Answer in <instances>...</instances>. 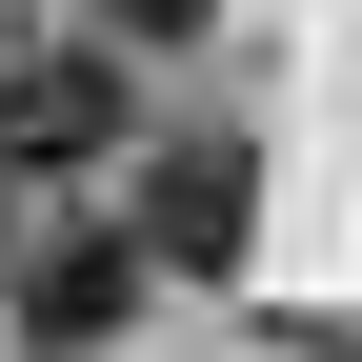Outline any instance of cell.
<instances>
[{
	"label": "cell",
	"instance_id": "cell-1",
	"mask_svg": "<svg viewBox=\"0 0 362 362\" xmlns=\"http://www.w3.org/2000/svg\"><path fill=\"white\" fill-rule=\"evenodd\" d=\"M81 161H121V40L0 21V181H81Z\"/></svg>",
	"mask_w": 362,
	"mask_h": 362
},
{
	"label": "cell",
	"instance_id": "cell-2",
	"mask_svg": "<svg viewBox=\"0 0 362 362\" xmlns=\"http://www.w3.org/2000/svg\"><path fill=\"white\" fill-rule=\"evenodd\" d=\"M141 282H161L141 221H40V242H21V342H40V362L121 342V322H141Z\"/></svg>",
	"mask_w": 362,
	"mask_h": 362
},
{
	"label": "cell",
	"instance_id": "cell-3",
	"mask_svg": "<svg viewBox=\"0 0 362 362\" xmlns=\"http://www.w3.org/2000/svg\"><path fill=\"white\" fill-rule=\"evenodd\" d=\"M121 221H141L161 282H221L242 221H262V161H242V141H141V202H121Z\"/></svg>",
	"mask_w": 362,
	"mask_h": 362
},
{
	"label": "cell",
	"instance_id": "cell-4",
	"mask_svg": "<svg viewBox=\"0 0 362 362\" xmlns=\"http://www.w3.org/2000/svg\"><path fill=\"white\" fill-rule=\"evenodd\" d=\"M221 0H101V40H202Z\"/></svg>",
	"mask_w": 362,
	"mask_h": 362
}]
</instances>
